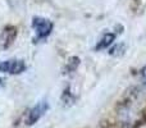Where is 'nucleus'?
<instances>
[{
  "mask_svg": "<svg viewBox=\"0 0 146 128\" xmlns=\"http://www.w3.org/2000/svg\"><path fill=\"white\" fill-rule=\"evenodd\" d=\"M1 86H3V80L0 78V87H1Z\"/></svg>",
  "mask_w": 146,
  "mask_h": 128,
  "instance_id": "0eeeda50",
  "label": "nucleus"
},
{
  "mask_svg": "<svg viewBox=\"0 0 146 128\" xmlns=\"http://www.w3.org/2000/svg\"><path fill=\"white\" fill-rule=\"evenodd\" d=\"M26 70V64L21 59H10V60H0V72L9 74H21Z\"/></svg>",
  "mask_w": 146,
  "mask_h": 128,
  "instance_id": "7ed1b4c3",
  "label": "nucleus"
},
{
  "mask_svg": "<svg viewBox=\"0 0 146 128\" xmlns=\"http://www.w3.org/2000/svg\"><path fill=\"white\" fill-rule=\"evenodd\" d=\"M49 110V103L46 100H41L28 111V115L26 118V123L28 126H32V124L37 123L41 118L44 117V114Z\"/></svg>",
  "mask_w": 146,
  "mask_h": 128,
  "instance_id": "f03ea898",
  "label": "nucleus"
},
{
  "mask_svg": "<svg viewBox=\"0 0 146 128\" xmlns=\"http://www.w3.org/2000/svg\"><path fill=\"white\" fill-rule=\"evenodd\" d=\"M140 74H141V80H142V82L146 85V67H144L141 69V72H140Z\"/></svg>",
  "mask_w": 146,
  "mask_h": 128,
  "instance_id": "423d86ee",
  "label": "nucleus"
},
{
  "mask_svg": "<svg viewBox=\"0 0 146 128\" xmlns=\"http://www.w3.org/2000/svg\"><path fill=\"white\" fill-rule=\"evenodd\" d=\"M15 36H17V28L15 27L9 26V27L5 28L4 32H3V35H1V38H0V40H1L3 48H8L10 44H13Z\"/></svg>",
  "mask_w": 146,
  "mask_h": 128,
  "instance_id": "20e7f679",
  "label": "nucleus"
},
{
  "mask_svg": "<svg viewBox=\"0 0 146 128\" xmlns=\"http://www.w3.org/2000/svg\"><path fill=\"white\" fill-rule=\"evenodd\" d=\"M114 40H115V35H114V33H111V32L105 33V35L101 37V40L98 42V45H96V50H103V49L109 48V46L113 44Z\"/></svg>",
  "mask_w": 146,
  "mask_h": 128,
  "instance_id": "39448f33",
  "label": "nucleus"
},
{
  "mask_svg": "<svg viewBox=\"0 0 146 128\" xmlns=\"http://www.w3.org/2000/svg\"><path fill=\"white\" fill-rule=\"evenodd\" d=\"M32 27L36 32L38 40H44L53 31V23L49 19L42 17H35L32 21Z\"/></svg>",
  "mask_w": 146,
  "mask_h": 128,
  "instance_id": "f257e3e1",
  "label": "nucleus"
}]
</instances>
